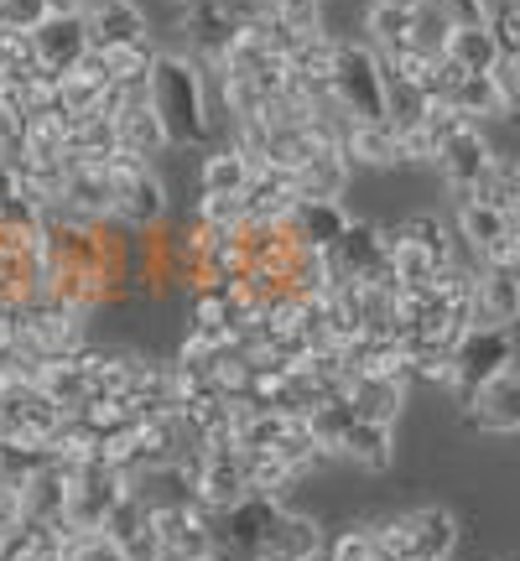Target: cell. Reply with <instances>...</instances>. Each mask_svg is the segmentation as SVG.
Segmentation results:
<instances>
[{"label": "cell", "instance_id": "cell-1", "mask_svg": "<svg viewBox=\"0 0 520 561\" xmlns=\"http://www.w3.org/2000/svg\"><path fill=\"white\" fill-rule=\"evenodd\" d=\"M146 94H151L161 125H167L172 151H188V146L208 140V89H203L199 62L188 53H157Z\"/></svg>", "mask_w": 520, "mask_h": 561}, {"label": "cell", "instance_id": "cell-2", "mask_svg": "<svg viewBox=\"0 0 520 561\" xmlns=\"http://www.w3.org/2000/svg\"><path fill=\"white\" fill-rule=\"evenodd\" d=\"M281 525H286L281 494H245L235 510L214 515V536H219L214 561H260L281 541Z\"/></svg>", "mask_w": 520, "mask_h": 561}, {"label": "cell", "instance_id": "cell-3", "mask_svg": "<svg viewBox=\"0 0 520 561\" xmlns=\"http://www.w3.org/2000/svg\"><path fill=\"white\" fill-rule=\"evenodd\" d=\"M334 100L354 125L385 121V58L375 47H360V42H339L334 47Z\"/></svg>", "mask_w": 520, "mask_h": 561}, {"label": "cell", "instance_id": "cell-4", "mask_svg": "<svg viewBox=\"0 0 520 561\" xmlns=\"http://www.w3.org/2000/svg\"><path fill=\"white\" fill-rule=\"evenodd\" d=\"M375 530H381V546L391 561H448L459 546V520L442 504L406 510V515L375 525Z\"/></svg>", "mask_w": 520, "mask_h": 561}, {"label": "cell", "instance_id": "cell-5", "mask_svg": "<svg viewBox=\"0 0 520 561\" xmlns=\"http://www.w3.org/2000/svg\"><path fill=\"white\" fill-rule=\"evenodd\" d=\"M516 339H510V328H468L453 348V380L448 390L459 396V405H468L479 396L484 385H495L500 375L516 369Z\"/></svg>", "mask_w": 520, "mask_h": 561}, {"label": "cell", "instance_id": "cell-6", "mask_svg": "<svg viewBox=\"0 0 520 561\" xmlns=\"http://www.w3.org/2000/svg\"><path fill=\"white\" fill-rule=\"evenodd\" d=\"M110 187H115V214H121L125 229L136 234H151L167 224V182L157 178V167L140 157H115L110 161Z\"/></svg>", "mask_w": 520, "mask_h": 561}, {"label": "cell", "instance_id": "cell-7", "mask_svg": "<svg viewBox=\"0 0 520 561\" xmlns=\"http://www.w3.org/2000/svg\"><path fill=\"white\" fill-rule=\"evenodd\" d=\"M131 494V473L104 458L74 462V489H68V525L74 530H104L110 515L121 510V500Z\"/></svg>", "mask_w": 520, "mask_h": 561}, {"label": "cell", "instance_id": "cell-8", "mask_svg": "<svg viewBox=\"0 0 520 561\" xmlns=\"http://www.w3.org/2000/svg\"><path fill=\"white\" fill-rule=\"evenodd\" d=\"M495 161H500V151L489 146L484 125H474V121L438 146V172H442V182L453 187V198H474L484 187V178L495 172Z\"/></svg>", "mask_w": 520, "mask_h": 561}, {"label": "cell", "instance_id": "cell-9", "mask_svg": "<svg viewBox=\"0 0 520 561\" xmlns=\"http://www.w3.org/2000/svg\"><path fill=\"white\" fill-rule=\"evenodd\" d=\"M193 494L208 515H224L235 510L250 489V462H245V447H208L199 462H193Z\"/></svg>", "mask_w": 520, "mask_h": 561}, {"label": "cell", "instance_id": "cell-10", "mask_svg": "<svg viewBox=\"0 0 520 561\" xmlns=\"http://www.w3.org/2000/svg\"><path fill=\"white\" fill-rule=\"evenodd\" d=\"M328 261H334V276L343 280H370L381 276L385 265H391V240H385V224H370V219H354L343 229V240L328 250Z\"/></svg>", "mask_w": 520, "mask_h": 561}, {"label": "cell", "instance_id": "cell-11", "mask_svg": "<svg viewBox=\"0 0 520 561\" xmlns=\"http://www.w3.org/2000/svg\"><path fill=\"white\" fill-rule=\"evenodd\" d=\"M161 541H167V557L172 561H214L219 551V536H214V515L203 504H172V510H157Z\"/></svg>", "mask_w": 520, "mask_h": 561}, {"label": "cell", "instance_id": "cell-12", "mask_svg": "<svg viewBox=\"0 0 520 561\" xmlns=\"http://www.w3.org/2000/svg\"><path fill=\"white\" fill-rule=\"evenodd\" d=\"M32 42H37V62L47 73H74L89 53H94V42H89V21L83 16H47L32 26Z\"/></svg>", "mask_w": 520, "mask_h": 561}, {"label": "cell", "instance_id": "cell-13", "mask_svg": "<svg viewBox=\"0 0 520 561\" xmlns=\"http://www.w3.org/2000/svg\"><path fill=\"white\" fill-rule=\"evenodd\" d=\"M510 214L500 203H484V198H459V240L463 250L474 255V265H489L510 244Z\"/></svg>", "mask_w": 520, "mask_h": 561}, {"label": "cell", "instance_id": "cell-14", "mask_svg": "<svg viewBox=\"0 0 520 561\" xmlns=\"http://www.w3.org/2000/svg\"><path fill=\"white\" fill-rule=\"evenodd\" d=\"M115 130H121V157L151 161V157H161V151H172L167 125H161L157 104H151V94H146V89L121 100V110H115Z\"/></svg>", "mask_w": 520, "mask_h": 561}, {"label": "cell", "instance_id": "cell-15", "mask_svg": "<svg viewBox=\"0 0 520 561\" xmlns=\"http://www.w3.org/2000/svg\"><path fill=\"white\" fill-rule=\"evenodd\" d=\"M516 322H520V271L516 265H479L474 328H516Z\"/></svg>", "mask_w": 520, "mask_h": 561}, {"label": "cell", "instance_id": "cell-16", "mask_svg": "<svg viewBox=\"0 0 520 561\" xmlns=\"http://www.w3.org/2000/svg\"><path fill=\"white\" fill-rule=\"evenodd\" d=\"M89 42L94 53H121V47H146V16L136 0H94L89 11Z\"/></svg>", "mask_w": 520, "mask_h": 561}, {"label": "cell", "instance_id": "cell-17", "mask_svg": "<svg viewBox=\"0 0 520 561\" xmlns=\"http://www.w3.org/2000/svg\"><path fill=\"white\" fill-rule=\"evenodd\" d=\"M349 208H343V198H302L297 214L286 219V229H292V240L302 244V250H313V255H328L334 244L343 240V229H349Z\"/></svg>", "mask_w": 520, "mask_h": 561}, {"label": "cell", "instance_id": "cell-18", "mask_svg": "<svg viewBox=\"0 0 520 561\" xmlns=\"http://www.w3.org/2000/svg\"><path fill=\"white\" fill-rule=\"evenodd\" d=\"M203 193H229V198H245L250 193V182H256V157L245 151L240 140H224L214 146L208 157H203Z\"/></svg>", "mask_w": 520, "mask_h": 561}, {"label": "cell", "instance_id": "cell-19", "mask_svg": "<svg viewBox=\"0 0 520 561\" xmlns=\"http://www.w3.org/2000/svg\"><path fill=\"white\" fill-rule=\"evenodd\" d=\"M463 411H468V421L484 426V432H520V369L500 375L495 385H484Z\"/></svg>", "mask_w": 520, "mask_h": 561}, {"label": "cell", "instance_id": "cell-20", "mask_svg": "<svg viewBox=\"0 0 520 561\" xmlns=\"http://www.w3.org/2000/svg\"><path fill=\"white\" fill-rule=\"evenodd\" d=\"M182 21H188V32L199 42V53L214 62L224 58V47H229L235 26H240V16H235L224 0H193V5H182Z\"/></svg>", "mask_w": 520, "mask_h": 561}, {"label": "cell", "instance_id": "cell-21", "mask_svg": "<svg viewBox=\"0 0 520 561\" xmlns=\"http://www.w3.org/2000/svg\"><path fill=\"white\" fill-rule=\"evenodd\" d=\"M442 58L459 62L463 73H495L505 62V47H500V37H495V26H453Z\"/></svg>", "mask_w": 520, "mask_h": 561}, {"label": "cell", "instance_id": "cell-22", "mask_svg": "<svg viewBox=\"0 0 520 561\" xmlns=\"http://www.w3.org/2000/svg\"><path fill=\"white\" fill-rule=\"evenodd\" d=\"M448 104H459L474 125H479V121H510V115H516V110H510V94H505V83H500V73H463Z\"/></svg>", "mask_w": 520, "mask_h": 561}, {"label": "cell", "instance_id": "cell-23", "mask_svg": "<svg viewBox=\"0 0 520 561\" xmlns=\"http://www.w3.org/2000/svg\"><path fill=\"white\" fill-rule=\"evenodd\" d=\"M427 110H432V94H427L417 79L385 68V125H391L396 136H411V130L427 125Z\"/></svg>", "mask_w": 520, "mask_h": 561}, {"label": "cell", "instance_id": "cell-24", "mask_svg": "<svg viewBox=\"0 0 520 561\" xmlns=\"http://www.w3.org/2000/svg\"><path fill=\"white\" fill-rule=\"evenodd\" d=\"M349 178H354V161L343 157V146H323L318 157L297 167V193L302 198H343Z\"/></svg>", "mask_w": 520, "mask_h": 561}, {"label": "cell", "instance_id": "cell-25", "mask_svg": "<svg viewBox=\"0 0 520 561\" xmlns=\"http://www.w3.org/2000/svg\"><path fill=\"white\" fill-rule=\"evenodd\" d=\"M421 11H396V5H370V37L381 58L421 53Z\"/></svg>", "mask_w": 520, "mask_h": 561}, {"label": "cell", "instance_id": "cell-26", "mask_svg": "<svg viewBox=\"0 0 520 561\" xmlns=\"http://www.w3.org/2000/svg\"><path fill=\"white\" fill-rule=\"evenodd\" d=\"M343 157L354 167H400V136L391 130L385 121H370V125H354L349 140H343Z\"/></svg>", "mask_w": 520, "mask_h": 561}, {"label": "cell", "instance_id": "cell-27", "mask_svg": "<svg viewBox=\"0 0 520 561\" xmlns=\"http://www.w3.org/2000/svg\"><path fill=\"white\" fill-rule=\"evenodd\" d=\"M349 401L364 421H385L396 426V411L406 401V380H381V375H354L349 380Z\"/></svg>", "mask_w": 520, "mask_h": 561}, {"label": "cell", "instance_id": "cell-28", "mask_svg": "<svg viewBox=\"0 0 520 561\" xmlns=\"http://www.w3.org/2000/svg\"><path fill=\"white\" fill-rule=\"evenodd\" d=\"M339 458H349V462H360V468H391V458H396V437H391V426L385 421H354L349 426V437H343V447H339Z\"/></svg>", "mask_w": 520, "mask_h": 561}, {"label": "cell", "instance_id": "cell-29", "mask_svg": "<svg viewBox=\"0 0 520 561\" xmlns=\"http://www.w3.org/2000/svg\"><path fill=\"white\" fill-rule=\"evenodd\" d=\"M47 462H53V453H47V447H37V442L0 437V483H5V489H26V483L47 468Z\"/></svg>", "mask_w": 520, "mask_h": 561}, {"label": "cell", "instance_id": "cell-30", "mask_svg": "<svg viewBox=\"0 0 520 561\" xmlns=\"http://www.w3.org/2000/svg\"><path fill=\"white\" fill-rule=\"evenodd\" d=\"M58 561H131V557H125V546L110 530H74L68 525V541H63Z\"/></svg>", "mask_w": 520, "mask_h": 561}, {"label": "cell", "instance_id": "cell-31", "mask_svg": "<svg viewBox=\"0 0 520 561\" xmlns=\"http://www.w3.org/2000/svg\"><path fill=\"white\" fill-rule=\"evenodd\" d=\"M396 234L400 240H411L421 244V250H432L442 265H459V250H453V240H448V224L432 219V214H417V219H400L396 224Z\"/></svg>", "mask_w": 520, "mask_h": 561}, {"label": "cell", "instance_id": "cell-32", "mask_svg": "<svg viewBox=\"0 0 520 561\" xmlns=\"http://www.w3.org/2000/svg\"><path fill=\"white\" fill-rule=\"evenodd\" d=\"M281 26H292L297 37H328L323 32V0H271L265 5Z\"/></svg>", "mask_w": 520, "mask_h": 561}, {"label": "cell", "instance_id": "cell-33", "mask_svg": "<svg viewBox=\"0 0 520 561\" xmlns=\"http://www.w3.org/2000/svg\"><path fill=\"white\" fill-rule=\"evenodd\" d=\"M193 219L208 224V229H245V224H250V208H245V198H229V193H203Z\"/></svg>", "mask_w": 520, "mask_h": 561}, {"label": "cell", "instance_id": "cell-34", "mask_svg": "<svg viewBox=\"0 0 520 561\" xmlns=\"http://www.w3.org/2000/svg\"><path fill=\"white\" fill-rule=\"evenodd\" d=\"M474 198H484V203H500L505 214L520 203V161L516 157H500L495 161V172L484 178V187L474 193Z\"/></svg>", "mask_w": 520, "mask_h": 561}, {"label": "cell", "instance_id": "cell-35", "mask_svg": "<svg viewBox=\"0 0 520 561\" xmlns=\"http://www.w3.org/2000/svg\"><path fill=\"white\" fill-rule=\"evenodd\" d=\"M281 551H292V557H302V561H313L318 551H328V541H323V530L313 520H302V515H292L286 510V525H281Z\"/></svg>", "mask_w": 520, "mask_h": 561}, {"label": "cell", "instance_id": "cell-36", "mask_svg": "<svg viewBox=\"0 0 520 561\" xmlns=\"http://www.w3.org/2000/svg\"><path fill=\"white\" fill-rule=\"evenodd\" d=\"M121 546H125V557H131V561H172V557H167V541H161L157 515H151L146 525H136V530H131Z\"/></svg>", "mask_w": 520, "mask_h": 561}, {"label": "cell", "instance_id": "cell-37", "mask_svg": "<svg viewBox=\"0 0 520 561\" xmlns=\"http://www.w3.org/2000/svg\"><path fill=\"white\" fill-rule=\"evenodd\" d=\"M438 11L448 16V26H489L495 0H438Z\"/></svg>", "mask_w": 520, "mask_h": 561}, {"label": "cell", "instance_id": "cell-38", "mask_svg": "<svg viewBox=\"0 0 520 561\" xmlns=\"http://www.w3.org/2000/svg\"><path fill=\"white\" fill-rule=\"evenodd\" d=\"M26 520H32V515H26V494L0 483V536H5V541H11V536H21V530H26Z\"/></svg>", "mask_w": 520, "mask_h": 561}, {"label": "cell", "instance_id": "cell-39", "mask_svg": "<svg viewBox=\"0 0 520 561\" xmlns=\"http://www.w3.org/2000/svg\"><path fill=\"white\" fill-rule=\"evenodd\" d=\"M89 5H94V0H47V11H53V16H83Z\"/></svg>", "mask_w": 520, "mask_h": 561}, {"label": "cell", "instance_id": "cell-40", "mask_svg": "<svg viewBox=\"0 0 520 561\" xmlns=\"http://www.w3.org/2000/svg\"><path fill=\"white\" fill-rule=\"evenodd\" d=\"M11 32H21V26H16V16H11V5L0 0V37H11Z\"/></svg>", "mask_w": 520, "mask_h": 561}, {"label": "cell", "instance_id": "cell-41", "mask_svg": "<svg viewBox=\"0 0 520 561\" xmlns=\"http://www.w3.org/2000/svg\"><path fill=\"white\" fill-rule=\"evenodd\" d=\"M375 5H396V11H427L432 0H375Z\"/></svg>", "mask_w": 520, "mask_h": 561}, {"label": "cell", "instance_id": "cell-42", "mask_svg": "<svg viewBox=\"0 0 520 561\" xmlns=\"http://www.w3.org/2000/svg\"><path fill=\"white\" fill-rule=\"evenodd\" d=\"M0 561H11V541L5 536H0Z\"/></svg>", "mask_w": 520, "mask_h": 561}, {"label": "cell", "instance_id": "cell-43", "mask_svg": "<svg viewBox=\"0 0 520 561\" xmlns=\"http://www.w3.org/2000/svg\"><path fill=\"white\" fill-rule=\"evenodd\" d=\"M178 5H193V0H178Z\"/></svg>", "mask_w": 520, "mask_h": 561}, {"label": "cell", "instance_id": "cell-44", "mask_svg": "<svg viewBox=\"0 0 520 561\" xmlns=\"http://www.w3.org/2000/svg\"><path fill=\"white\" fill-rule=\"evenodd\" d=\"M516 369H520V364H516Z\"/></svg>", "mask_w": 520, "mask_h": 561}]
</instances>
